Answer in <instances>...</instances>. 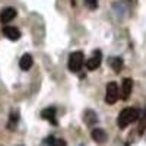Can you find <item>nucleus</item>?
<instances>
[{
    "label": "nucleus",
    "instance_id": "obj_10",
    "mask_svg": "<svg viewBox=\"0 0 146 146\" xmlns=\"http://www.w3.org/2000/svg\"><path fill=\"white\" fill-rule=\"evenodd\" d=\"M42 118L48 120V121H51L53 124H56V108L54 107H50V108H45L44 111L41 113Z\"/></svg>",
    "mask_w": 146,
    "mask_h": 146
},
{
    "label": "nucleus",
    "instance_id": "obj_2",
    "mask_svg": "<svg viewBox=\"0 0 146 146\" xmlns=\"http://www.w3.org/2000/svg\"><path fill=\"white\" fill-rule=\"evenodd\" d=\"M83 60H85V57H83L82 51H73L69 56V70L73 73H78L83 66Z\"/></svg>",
    "mask_w": 146,
    "mask_h": 146
},
{
    "label": "nucleus",
    "instance_id": "obj_8",
    "mask_svg": "<svg viewBox=\"0 0 146 146\" xmlns=\"http://www.w3.org/2000/svg\"><path fill=\"white\" fill-rule=\"evenodd\" d=\"M32 63H34V58H32V56L31 54H23L22 57H21V60H19V67L22 69V70H29L31 67H32Z\"/></svg>",
    "mask_w": 146,
    "mask_h": 146
},
{
    "label": "nucleus",
    "instance_id": "obj_9",
    "mask_svg": "<svg viewBox=\"0 0 146 146\" xmlns=\"http://www.w3.org/2000/svg\"><path fill=\"white\" fill-rule=\"evenodd\" d=\"M91 135H92V139L96 142V143H104L107 140V133L102 130V129H92L91 131Z\"/></svg>",
    "mask_w": 146,
    "mask_h": 146
},
{
    "label": "nucleus",
    "instance_id": "obj_11",
    "mask_svg": "<svg viewBox=\"0 0 146 146\" xmlns=\"http://www.w3.org/2000/svg\"><path fill=\"white\" fill-rule=\"evenodd\" d=\"M123 58L120 57H113L111 60H110V66H111V69L115 72V73H120L121 69H123Z\"/></svg>",
    "mask_w": 146,
    "mask_h": 146
},
{
    "label": "nucleus",
    "instance_id": "obj_13",
    "mask_svg": "<svg viewBox=\"0 0 146 146\" xmlns=\"http://www.w3.org/2000/svg\"><path fill=\"white\" fill-rule=\"evenodd\" d=\"M85 5H86V7L94 10V9L98 7V0H85Z\"/></svg>",
    "mask_w": 146,
    "mask_h": 146
},
{
    "label": "nucleus",
    "instance_id": "obj_6",
    "mask_svg": "<svg viewBox=\"0 0 146 146\" xmlns=\"http://www.w3.org/2000/svg\"><path fill=\"white\" fill-rule=\"evenodd\" d=\"M2 32L6 38H9L12 41H16V40L21 38V31L18 28H13V27H3Z\"/></svg>",
    "mask_w": 146,
    "mask_h": 146
},
{
    "label": "nucleus",
    "instance_id": "obj_3",
    "mask_svg": "<svg viewBox=\"0 0 146 146\" xmlns=\"http://www.w3.org/2000/svg\"><path fill=\"white\" fill-rule=\"evenodd\" d=\"M120 98V91L115 82H110L107 85V94H105V101L107 104H115Z\"/></svg>",
    "mask_w": 146,
    "mask_h": 146
},
{
    "label": "nucleus",
    "instance_id": "obj_5",
    "mask_svg": "<svg viewBox=\"0 0 146 146\" xmlns=\"http://www.w3.org/2000/svg\"><path fill=\"white\" fill-rule=\"evenodd\" d=\"M15 18H16V9H13V7H5L0 12V22L2 23H9Z\"/></svg>",
    "mask_w": 146,
    "mask_h": 146
},
{
    "label": "nucleus",
    "instance_id": "obj_14",
    "mask_svg": "<svg viewBox=\"0 0 146 146\" xmlns=\"http://www.w3.org/2000/svg\"><path fill=\"white\" fill-rule=\"evenodd\" d=\"M145 123H146V111H145V115H143V124L140 126V133L143 131V127H145Z\"/></svg>",
    "mask_w": 146,
    "mask_h": 146
},
{
    "label": "nucleus",
    "instance_id": "obj_7",
    "mask_svg": "<svg viewBox=\"0 0 146 146\" xmlns=\"http://www.w3.org/2000/svg\"><path fill=\"white\" fill-rule=\"evenodd\" d=\"M131 89H133V80L130 78H126L123 80V88H121V98L124 101L129 100V96L131 94Z\"/></svg>",
    "mask_w": 146,
    "mask_h": 146
},
{
    "label": "nucleus",
    "instance_id": "obj_4",
    "mask_svg": "<svg viewBox=\"0 0 146 146\" xmlns=\"http://www.w3.org/2000/svg\"><path fill=\"white\" fill-rule=\"evenodd\" d=\"M101 58H102V54H101V51H98L96 50L95 53H94V56L86 62V69L88 70H96L100 66H101Z\"/></svg>",
    "mask_w": 146,
    "mask_h": 146
},
{
    "label": "nucleus",
    "instance_id": "obj_1",
    "mask_svg": "<svg viewBox=\"0 0 146 146\" xmlns=\"http://www.w3.org/2000/svg\"><path fill=\"white\" fill-rule=\"evenodd\" d=\"M137 118H139V111L136 108H124L117 118V124L120 129H126L129 124H131Z\"/></svg>",
    "mask_w": 146,
    "mask_h": 146
},
{
    "label": "nucleus",
    "instance_id": "obj_12",
    "mask_svg": "<svg viewBox=\"0 0 146 146\" xmlns=\"http://www.w3.org/2000/svg\"><path fill=\"white\" fill-rule=\"evenodd\" d=\"M48 143L51 146H66V142L63 139H54V137H48Z\"/></svg>",
    "mask_w": 146,
    "mask_h": 146
}]
</instances>
